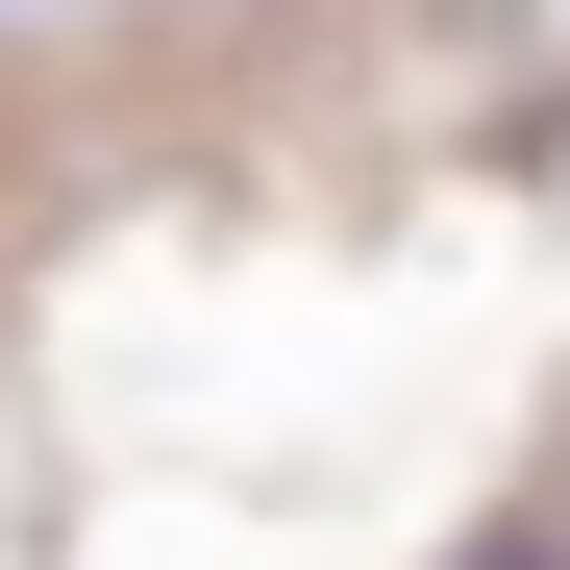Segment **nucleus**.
I'll return each mask as SVG.
<instances>
[{"mask_svg": "<svg viewBox=\"0 0 570 570\" xmlns=\"http://www.w3.org/2000/svg\"><path fill=\"white\" fill-rule=\"evenodd\" d=\"M446 570H570V497H497V521H471Z\"/></svg>", "mask_w": 570, "mask_h": 570, "instance_id": "1", "label": "nucleus"}]
</instances>
